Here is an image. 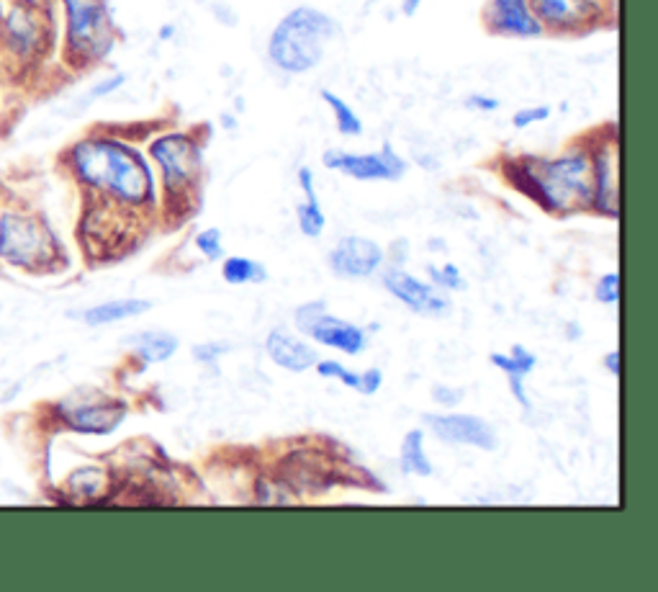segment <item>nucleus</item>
I'll return each instance as SVG.
<instances>
[{"instance_id": "obj_10", "label": "nucleus", "mask_w": 658, "mask_h": 592, "mask_svg": "<svg viewBox=\"0 0 658 592\" xmlns=\"http://www.w3.org/2000/svg\"><path fill=\"white\" fill-rule=\"evenodd\" d=\"M484 26L489 34L515 39L543 37L545 31L530 0H489L484 8Z\"/></svg>"}, {"instance_id": "obj_26", "label": "nucleus", "mask_w": 658, "mask_h": 592, "mask_svg": "<svg viewBox=\"0 0 658 592\" xmlns=\"http://www.w3.org/2000/svg\"><path fill=\"white\" fill-rule=\"evenodd\" d=\"M548 116H551V106H527L512 116V124H515V129H527L538 121H545Z\"/></svg>"}, {"instance_id": "obj_29", "label": "nucleus", "mask_w": 658, "mask_h": 592, "mask_svg": "<svg viewBox=\"0 0 658 592\" xmlns=\"http://www.w3.org/2000/svg\"><path fill=\"white\" fill-rule=\"evenodd\" d=\"M126 83V75H111V78H106L103 83H98L96 88H90L88 93V101H96V98L101 96H108V93H114L116 88H121V85Z\"/></svg>"}, {"instance_id": "obj_11", "label": "nucleus", "mask_w": 658, "mask_h": 592, "mask_svg": "<svg viewBox=\"0 0 658 592\" xmlns=\"http://www.w3.org/2000/svg\"><path fill=\"white\" fill-rule=\"evenodd\" d=\"M427 423L432 425L435 435H440L448 443H466L481 451H494L499 446V438L486 420L473 415H427Z\"/></svg>"}, {"instance_id": "obj_7", "label": "nucleus", "mask_w": 658, "mask_h": 592, "mask_svg": "<svg viewBox=\"0 0 658 592\" xmlns=\"http://www.w3.org/2000/svg\"><path fill=\"white\" fill-rule=\"evenodd\" d=\"M322 163L355 181H399L407 173V163L396 155L389 142L378 152L327 150L322 155Z\"/></svg>"}, {"instance_id": "obj_20", "label": "nucleus", "mask_w": 658, "mask_h": 592, "mask_svg": "<svg viewBox=\"0 0 658 592\" xmlns=\"http://www.w3.org/2000/svg\"><path fill=\"white\" fill-rule=\"evenodd\" d=\"M147 309H150V302H142V299H124V302L96 304V307L85 309L80 317H83L88 325H111V322L126 320V317L142 315Z\"/></svg>"}, {"instance_id": "obj_35", "label": "nucleus", "mask_w": 658, "mask_h": 592, "mask_svg": "<svg viewBox=\"0 0 658 592\" xmlns=\"http://www.w3.org/2000/svg\"><path fill=\"white\" fill-rule=\"evenodd\" d=\"M419 6H422V0H401V13L412 19L414 13L419 11Z\"/></svg>"}, {"instance_id": "obj_12", "label": "nucleus", "mask_w": 658, "mask_h": 592, "mask_svg": "<svg viewBox=\"0 0 658 592\" xmlns=\"http://www.w3.org/2000/svg\"><path fill=\"white\" fill-rule=\"evenodd\" d=\"M540 24L553 31H574L592 24L602 13V0H530Z\"/></svg>"}, {"instance_id": "obj_36", "label": "nucleus", "mask_w": 658, "mask_h": 592, "mask_svg": "<svg viewBox=\"0 0 658 592\" xmlns=\"http://www.w3.org/2000/svg\"><path fill=\"white\" fill-rule=\"evenodd\" d=\"M170 34H173V26H162V31H160V37L162 39H168Z\"/></svg>"}, {"instance_id": "obj_28", "label": "nucleus", "mask_w": 658, "mask_h": 592, "mask_svg": "<svg viewBox=\"0 0 658 592\" xmlns=\"http://www.w3.org/2000/svg\"><path fill=\"white\" fill-rule=\"evenodd\" d=\"M597 299L602 304H615L617 296H620V276L617 273H607V276H602V281L597 284Z\"/></svg>"}, {"instance_id": "obj_31", "label": "nucleus", "mask_w": 658, "mask_h": 592, "mask_svg": "<svg viewBox=\"0 0 658 592\" xmlns=\"http://www.w3.org/2000/svg\"><path fill=\"white\" fill-rule=\"evenodd\" d=\"M229 348L227 345H196V348H193V356L198 358V361H206V363H211L214 361L216 356H222V353H227Z\"/></svg>"}, {"instance_id": "obj_6", "label": "nucleus", "mask_w": 658, "mask_h": 592, "mask_svg": "<svg viewBox=\"0 0 658 592\" xmlns=\"http://www.w3.org/2000/svg\"><path fill=\"white\" fill-rule=\"evenodd\" d=\"M0 34L16 55H36L47 42V19H44L42 8L36 6L34 0H3Z\"/></svg>"}, {"instance_id": "obj_33", "label": "nucleus", "mask_w": 658, "mask_h": 592, "mask_svg": "<svg viewBox=\"0 0 658 592\" xmlns=\"http://www.w3.org/2000/svg\"><path fill=\"white\" fill-rule=\"evenodd\" d=\"M432 397H435L440 405H455V402H461L463 399V392H453V389L448 387H435Z\"/></svg>"}, {"instance_id": "obj_30", "label": "nucleus", "mask_w": 658, "mask_h": 592, "mask_svg": "<svg viewBox=\"0 0 658 592\" xmlns=\"http://www.w3.org/2000/svg\"><path fill=\"white\" fill-rule=\"evenodd\" d=\"M430 276L435 278L437 284H443V286H458V289H461V276H458V268L445 266L443 271H440V268H430Z\"/></svg>"}, {"instance_id": "obj_4", "label": "nucleus", "mask_w": 658, "mask_h": 592, "mask_svg": "<svg viewBox=\"0 0 658 592\" xmlns=\"http://www.w3.org/2000/svg\"><path fill=\"white\" fill-rule=\"evenodd\" d=\"M67 26V55L78 65L98 62L116 42L108 0H62Z\"/></svg>"}, {"instance_id": "obj_13", "label": "nucleus", "mask_w": 658, "mask_h": 592, "mask_svg": "<svg viewBox=\"0 0 658 592\" xmlns=\"http://www.w3.org/2000/svg\"><path fill=\"white\" fill-rule=\"evenodd\" d=\"M381 258L383 253L376 242L365 240V237H345L329 255V266L337 276L363 278L371 276L381 266Z\"/></svg>"}, {"instance_id": "obj_1", "label": "nucleus", "mask_w": 658, "mask_h": 592, "mask_svg": "<svg viewBox=\"0 0 658 592\" xmlns=\"http://www.w3.org/2000/svg\"><path fill=\"white\" fill-rule=\"evenodd\" d=\"M70 165L83 186L101 191L121 204L152 199V173L139 152L119 139L88 137L70 150Z\"/></svg>"}, {"instance_id": "obj_9", "label": "nucleus", "mask_w": 658, "mask_h": 592, "mask_svg": "<svg viewBox=\"0 0 658 592\" xmlns=\"http://www.w3.org/2000/svg\"><path fill=\"white\" fill-rule=\"evenodd\" d=\"M296 325H299L301 333L312 335L314 340L329 345V348H337V351L347 353V356H358L365 348L363 330L350 325V322H342L337 317L327 315L322 302L304 304L296 312Z\"/></svg>"}, {"instance_id": "obj_22", "label": "nucleus", "mask_w": 658, "mask_h": 592, "mask_svg": "<svg viewBox=\"0 0 658 592\" xmlns=\"http://www.w3.org/2000/svg\"><path fill=\"white\" fill-rule=\"evenodd\" d=\"M317 371L322 376H337L340 381H345L347 387H353L355 392H360V394L378 392V387H381V379H383L381 371H378V369L365 371V374H350V371L342 369L340 363H335V361L319 363Z\"/></svg>"}, {"instance_id": "obj_23", "label": "nucleus", "mask_w": 658, "mask_h": 592, "mask_svg": "<svg viewBox=\"0 0 658 592\" xmlns=\"http://www.w3.org/2000/svg\"><path fill=\"white\" fill-rule=\"evenodd\" d=\"M319 96H322V101L327 103L329 109H332V114H335L337 132L345 134V137H358V134H363V121H360V116L355 114V109L350 103L342 101L337 93L327 91V88L319 91Z\"/></svg>"}, {"instance_id": "obj_2", "label": "nucleus", "mask_w": 658, "mask_h": 592, "mask_svg": "<svg viewBox=\"0 0 658 592\" xmlns=\"http://www.w3.org/2000/svg\"><path fill=\"white\" fill-rule=\"evenodd\" d=\"M509 178L527 196L551 209L571 212L594 196L592 158L584 150H574L561 158H522L509 163Z\"/></svg>"}, {"instance_id": "obj_3", "label": "nucleus", "mask_w": 658, "mask_h": 592, "mask_svg": "<svg viewBox=\"0 0 658 592\" xmlns=\"http://www.w3.org/2000/svg\"><path fill=\"white\" fill-rule=\"evenodd\" d=\"M332 16L314 6H296L276 24L268 42L270 62L288 75L309 73L322 62L327 44L335 39Z\"/></svg>"}, {"instance_id": "obj_18", "label": "nucleus", "mask_w": 658, "mask_h": 592, "mask_svg": "<svg viewBox=\"0 0 658 592\" xmlns=\"http://www.w3.org/2000/svg\"><path fill=\"white\" fill-rule=\"evenodd\" d=\"M491 363L499 366V369L509 376V387H512L515 399L525 407V410H530V399H527L522 381H525V376L530 374V371L535 369V363H538L533 353H527L522 345H515V351L509 353V356H504V353H494V356H491Z\"/></svg>"}, {"instance_id": "obj_16", "label": "nucleus", "mask_w": 658, "mask_h": 592, "mask_svg": "<svg viewBox=\"0 0 658 592\" xmlns=\"http://www.w3.org/2000/svg\"><path fill=\"white\" fill-rule=\"evenodd\" d=\"M594 206L607 217H617V163L612 145L602 147L592 160Z\"/></svg>"}, {"instance_id": "obj_25", "label": "nucleus", "mask_w": 658, "mask_h": 592, "mask_svg": "<svg viewBox=\"0 0 658 592\" xmlns=\"http://www.w3.org/2000/svg\"><path fill=\"white\" fill-rule=\"evenodd\" d=\"M224 278H227L229 284L240 286V284H258V281H265L268 278V271H265L260 263L250 258H227L222 266Z\"/></svg>"}, {"instance_id": "obj_27", "label": "nucleus", "mask_w": 658, "mask_h": 592, "mask_svg": "<svg viewBox=\"0 0 658 592\" xmlns=\"http://www.w3.org/2000/svg\"><path fill=\"white\" fill-rule=\"evenodd\" d=\"M198 250L206 255V260H219L222 258V232L219 230H206L198 235L196 240Z\"/></svg>"}, {"instance_id": "obj_14", "label": "nucleus", "mask_w": 658, "mask_h": 592, "mask_svg": "<svg viewBox=\"0 0 658 592\" xmlns=\"http://www.w3.org/2000/svg\"><path fill=\"white\" fill-rule=\"evenodd\" d=\"M383 284L396 299L407 304L409 309H414L417 315H445L450 309V302L443 294H437L432 286L422 284L417 278H412L409 273L391 271L383 276Z\"/></svg>"}, {"instance_id": "obj_15", "label": "nucleus", "mask_w": 658, "mask_h": 592, "mask_svg": "<svg viewBox=\"0 0 658 592\" xmlns=\"http://www.w3.org/2000/svg\"><path fill=\"white\" fill-rule=\"evenodd\" d=\"M126 410L124 405H114V402H98V405H75L70 410H65V420L70 428L80 430V433H111L116 430V425L124 420Z\"/></svg>"}, {"instance_id": "obj_5", "label": "nucleus", "mask_w": 658, "mask_h": 592, "mask_svg": "<svg viewBox=\"0 0 658 592\" xmlns=\"http://www.w3.org/2000/svg\"><path fill=\"white\" fill-rule=\"evenodd\" d=\"M54 250V237L42 222H34L24 214H6L0 219V255L21 268H34L49 263Z\"/></svg>"}, {"instance_id": "obj_34", "label": "nucleus", "mask_w": 658, "mask_h": 592, "mask_svg": "<svg viewBox=\"0 0 658 592\" xmlns=\"http://www.w3.org/2000/svg\"><path fill=\"white\" fill-rule=\"evenodd\" d=\"M605 366H607V371H610L612 376L620 374V353H617V351L607 353V356H605Z\"/></svg>"}, {"instance_id": "obj_21", "label": "nucleus", "mask_w": 658, "mask_h": 592, "mask_svg": "<svg viewBox=\"0 0 658 592\" xmlns=\"http://www.w3.org/2000/svg\"><path fill=\"white\" fill-rule=\"evenodd\" d=\"M126 343L132 345L134 351H137L147 363L168 361V358L175 353V348H178V340L168 333L132 335V338H126Z\"/></svg>"}, {"instance_id": "obj_24", "label": "nucleus", "mask_w": 658, "mask_h": 592, "mask_svg": "<svg viewBox=\"0 0 658 592\" xmlns=\"http://www.w3.org/2000/svg\"><path fill=\"white\" fill-rule=\"evenodd\" d=\"M401 469L407 474H419V477H430L432 464L425 456V448H422V430H412V433L404 438V446H401Z\"/></svg>"}, {"instance_id": "obj_19", "label": "nucleus", "mask_w": 658, "mask_h": 592, "mask_svg": "<svg viewBox=\"0 0 658 592\" xmlns=\"http://www.w3.org/2000/svg\"><path fill=\"white\" fill-rule=\"evenodd\" d=\"M299 186H301V191L306 194V201L299 206V209H296V214H299L301 232L309 237L322 235L324 214H322V206H319V199H317V188H314L312 168L299 170Z\"/></svg>"}, {"instance_id": "obj_8", "label": "nucleus", "mask_w": 658, "mask_h": 592, "mask_svg": "<svg viewBox=\"0 0 658 592\" xmlns=\"http://www.w3.org/2000/svg\"><path fill=\"white\" fill-rule=\"evenodd\" d=\"M150 155L162 170V181L170 194L183 191L201 168V150L186 134H165L150 145Z\"/></svg>"}, {"instance_id": "obj_32", "label": "nucleus", "mask_w": 658, "mask_h": 592, "mask_svg": "<svg viewBox=\"0 0 658 592\" xmlns=\"http://www.w3.org/2000/svg\"><path fill=\"white\" fill-rule=\"evenodd\" d=\"M466 106L468 109H476V111H497L499 101L497 98H489V96H481V93H476V96L468 98Z\"/></svg>"}, {"instance_id": "obj_17", "label": "nucleus", "mask_w": 658, "mask_h": 592, "mask_svg": "<svg viewBox=\"0 0 658 592\" xmlns=\"http://www.w3.org/2000/svg\"><path fill=\"white\" fill-rule=\"evenodd\" d=\"M265 348H268V356L273 358L281 369L288 371H306L317 361V353H314L309 345L296 340L294 335L283 333V330H273Z\"/></svg>"}]
</instances>
